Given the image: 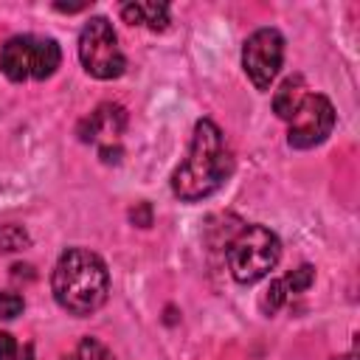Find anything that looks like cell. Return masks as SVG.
Returning <instances> with one entry per match:
<instances>
[{"instance_id": "9", "label": "cell", "mask_w": 360, "mask_h": 360, "mask_svg": "<svg viewBox=\"0 0 360 360\" xmlns=\"http://www.w3.org/2000/svg\"><path fill=\"white\" fill-rule=\"evenodd\" d=\"M121 17L129 25H146L152 31L169 28V6L166 3H127V6H121Z\"/></svg>"}, {"instance_id": "12", "label": "cell", "mask_w": 360, "mask_h": 360, "mask_svg": "<svg viewBox=\"0 0 360 360\" xmlns=\"http://www.w3.org/2000/svg\"><path fill=\"white\" fill-rule=\"evenodd\" d=\"M281 278H284L290 295H295V292L309 290V284L315 281V267H312V264H301V267H295L292 273H287V276H281Z\"/></svg>"}, {"instance_id": "1", "label": "cell", "mask_w": 360, "mask_h": 360, "mask_svg": "<svg viewBox=\"0 0 360 360\" xmlns=\"http://www.w3.org/2000/svg\"><path fill=\"white\" fill-rule=\"evenodd\" d=\"M233 172V158L222 129L211 118H200L194 124V135L186 158L172 172V191L183 202H197L222 188V183Z\"/></svg>"}, {"instance_id": "15", "label": "cell", "mask_w": 360, "mask_h": 360, "mask_svg": "<svg viewBox=\"0 0 360 360\" xmlns=\"http://www.w3.org/2000/svg\"><path fill=\"white\" fill-rule=\"evenodd\" d=\"M31 346L20 349V343L8 332H0V360H31Z\"/></svg>"}, {"instance_id": "11", "label": "cell", "mask_w": 360, "mask_h": 360, "mask_svg": "<svg viewBox=\"0 0 360 360\" xmlns=\"http://www.w3.org/2000/svg\"><path fill=\"white\" fill-rule=\"evenodd\" d=\"M287 298H290V290H287L284 278H276V281H270V287H267L264 295H262V309H264L267 315H273V312H278V309L284 307Z\"/></svg>"}, {"instance_id": "4", "label": "cell", "mask_w": 360, "mask_h": 360, "mask_svg": "<svg viewBox=\"0 0 360 360\" xmlns=\"http://www.w3.org/2000/svg\"><path fill=\"white\" fill-rule=\"evenodd\" d=\"M59 62H62V51H59V42L51 37L20 34L0 48V70L11 82L48 79L56 73Z\"/></svg>"}, {"instance_id": "6", "label": "cell", "mask_w": 360, "mask_h": 360, "mask_svg": "<svg viewBox=\"0 0 360 360\" xmlns=\"http://www.w3.org/2000/svg\"><path fill=\"white\" fill-rule=\"evenodd\" d=\"M284 62V37L276 28L253 31L242 45V68L256 90H270Z\"/></svg>"}, {"instance_id": "3", "label": "cell", "mask_w": 360, "mask_h": 360, "mask_svg": "<svg viewBox=\"0 0 360 360\" xmlns=\"http://www.w3.org/2000/svg\"><path fill=\"white\" fill-rule=\"evenodd\" d=\"M281 259L278 236L264 225L242 228L228 245V270L239 284L262 281Z\"/></svg>"}, {"instance_id": "5", "label": "cell", "mask_w": 360, "mask_h": 360, "mask_svg": "<svg viewBox=\"0 0 360 360\" xmlns=\"http://www.w3.org/2000/svg\"><path fill=\"white\" fill-rule=\"evenodd\" d=\"M79 59H82V68L101 82L118 79L127 70V56L107 17H90L84 22L79 34Z\"/></svg>"}, {"instance_id": "8", "label": "cell", "mask_w": 360, "mask_h": 360, "mask_svg": "<svg viewBox=\"0 0 360 360\" xmlns=\"http://www.w3.org/2000/svg\"><path fill=\"white\" fill-rule=\"evenodd\" d=\"M127 127V112L121 104H98L79 127V135L84 143H98L101 146H118V135Z\"/></svg>"}, {"instance_id": "13", "label": "cell", "mask_w": 360, "mask_h": 360, "mask_svg": "<svg viewBox=\"0 0 360 360\" xmlns=\"http://www.w3.org/2000/svg\"><path fill=\"white\" fill-rule=\"evenodd\" d=\"M73 360H112V354H110V349H107L101 340H96V338H84V340L76 346Z\"/></svg>"}, {"instance_id": "17", "label": "cell", "mask_w": 360, "mask_h": 360, "mask_svg": "<svg viewBox=\"0 0 360 360\" xmlns=\"http://www.w3.org/2000/svg\"><path fill=\"white\" fill-rule=\"evenodd\" d=\"M132 219L141 222V228H149L152 225V214H149V205L141 202V211H132Z\"/></svg>"}, {"instance_id": "16", "label": "cell", "mask_w": 360, "mask_h": 360, "mask_svg": "<svg viewBox=\"0 0 360 360\" xmlns=\"http://www.w3.org/2000/svg\"><path fill=\"white\" fill-rule=\"evenodd\" d=\"M22 309H25V301H22L20 292H11V290H3L0 292V321H11Z\"/></svg>"}, {"instance_id": "7", "label": "cell", "mask_w": 360, "mask_h": 360, "mask_svg": "<svg viewBox=\"0 0 360 360\" xmlns=\"http://www.w3.org/2000/svg\"><path fill=\"white\" fill-rule=\"evenodd\" d=\"M335 127V107L326 96L321 93H307L298 110L290 118L287 129V143L292 149H312L329 138Z\"/></svg>"}, {"instance_id": "10", "label": "cell", "mask_w": 360, "mask_h": 360, "mask_svg": "<svg viewBox=\"0 0 360 360\" xmlns=\"http://www.w3.org/2000/svg\"><path fill=\"white\" fill-rule=\"evenodd\" d=\"M304 96H307V87H304V79H301V76L284 79L281 87H278L276 96H273V110H276V115L284 118V121H290L292 112L298 110V104L304 101Z\"/></svg>"}, {"instance_id": "14", "label": "cell", "mask_w": 360, "mask_h": 360, "mask_svg": "<svg viewBox=\"0 0 360 360\" xmlns=\"http://www.w3.org/2000/svg\"><path fill=\"white\" fill-rule=\"evenodd\" d=\"M22 245H28V236L20 225H3L0 228V250L8 253V250H20Z\"/></svg>"}, {"instance_id": "2", "label": "cell", "mask_w": 360, "mask_h": 360, "mask_svg": "<svg viewBox=\"0 0 360 360\" xmlns=\"http://www.w3.org/2000/svg\"><path fill=\"white\" fill-rule=\"evenodd\" d=\"M56 304L70 315H93L110 292V273L98 253L87 248H68L51 276Z\"/></svg>"}]
</instances>
